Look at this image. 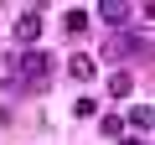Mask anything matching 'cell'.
Masks as SVG:
<instances>
[{
    "label": "cell",
    "mask_w": 155,
    "mask_h": 145,
    "mask_svg": "<svg viewBox=\"0 0 155 145\" xmlns=\"http://www.w3.org/2000/svg\"><path fill=\"white\" fill-rule=\"evenodd\" d=\"M11 83H16V52L0 47V88H11Z\"/></svg>",
    "instance_id": "obj_7"
},
{
    "label": "cell",
    "mask_w": 155,
    "mask_h": 145,
    "mask_svg": "<svg viewBox=\"0 0 155 145\" xmlns=\"http://www.w3.org/2000/svg\"><path fill=\"white\" fill-rule=\"evenodd\" d=\"M36 36H41V11H21V16H16V42L31 47Z\"/></svg>",
    "instance_id": "obj_2"
},
{
    "label": "cell",
    "mask_w": 155,
    "mask_h": 145,
    "mask_svg": "<svg viewBox=\"0 0 155 145\" xmlns=\"http://www.w3.org/2000/svg\"><path fill=\"white\" fill-rule=\"evenodd\" d=\"M109 93L114 99H129L134 93V72H109Z\"/></svg>",
    "instance_id": "obj_6"
},
{
    "label": "cell",
    "mask_w": 155,
    "mask_h": 145,
    "mask_svg": "<svg viewBox=\"0 0 155 145\" xmlns=\"http://www.w3.org/2000/svg\"><path fill=\"white\" fill-rule=\"evenodd\" d=\"M16 72H21L26 83H47V72H52V57H47V52H26V57L16 62Z\"/></svg>",
    "instance_id": "obj_1"
},
{
    "label": "cell",
    "mask_w": 155,
    "mask_h": 145,
    "mask_svg": "<svg viewBox=\"0 0 155 145\" xmlns=\"http://www.w3.org/2000/svg\"><path fill=\"white\" fill-rule=\"evenodd\" d=\"M62 26H67L72 36H83V31H88V11H67V16H62Z\"/></svg>",
    "instance_id": "obj_8"
},
{
    "label": "cell",
    "mask_w": 155,
    "mask_h": 145,
    "mask_svg": "<svg viewBox=\"0 0 155 145\" xmlns=\"http://www.w3.org/2000/svg\"><path fill=\"white\" fill-rule=\"evenodd\" d=\"M67 72H72V78H78V83H88V78H93V72H98V62H93L88 52H78V57H67Z\"/></svg>",
    "instance_id": "obj_3"
},
{
    "label": "cell",
    "mask_w": 155,
    "mask_h": 145,
    "mask_svg": "<svg viewBox=\"0 0 155 145\" xmlns=\"http://www.w3.org/2000/svg\"><path fill=\"white\" fill-rule=\"evenodd\" d=\"M129 16H134V11H129V5H119V0H109V5H98V21H109V26H124Z\"/></svg>",
    "instance_id": "obj_4"
},
{
    "label": "cell",
    "mask_w": 155,
    "mask_h": 145,
    "mask_svg": "<svg viewBox=\"0 0 155 145\" xmlns=\"http://www.w3.org/2000/svg\"><path fill=\"white\" fill-rule=\"evenodd\" d=\"M98 130H104V135H119V140H124V119H114V114H104V119H98Z\"/></svg>",
    "instance_id": "obj_9"
},
{
    "label": "cell",
    "mask_w": 155,
    "mask_h": 145,
    "mask_svg": "<svg viewBox=\"0 0 155 145\" xmlns=\"http://www.w3.org/2000/svg\"><path fill=\"white\" fill-rule=\"evenodd\" d=\"M119 145H150V140H140V135H124V140H119Z\"/></svg>",
    "instance_id": "obj_10"
},
{
    "label": "cell",
    "mask_w": 155,
    "mask_h": 145,
    "mask_svg": "<svg viewBox=\"0 0 155 145\" xmlns=\"http://www.w3.org/2000/svg\"><path fill=\"white\" fill-rule=\"evenodd\" d=\"M150 119H155V109H150V104H134V109H129V130H134L140 140H145V130H150Z\"/></svg>",
    "instance_id": "obj_5"
}]
</instances>
